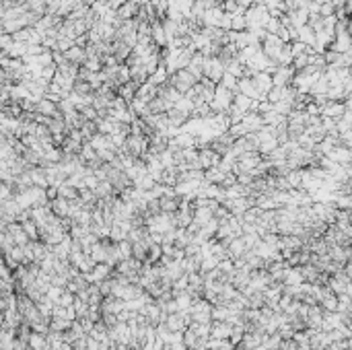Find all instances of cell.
Masks as SVG:
<instances>
[{"instance_id":"1","label":"cell","mask_w":352,"mask_h":350,"mask_svg":"<svg viewBox=\"0 0 352 350\" xmlns=\"http://www.w3.org/2000/svg\"><path fill=\"white\" fill-rule=\"evenodd\" d=\"M31 346H33V350H42L44 346H46V340H44V336H37V334H33L31 338Z\"/></svg>"}]
</instances>
